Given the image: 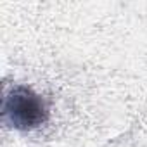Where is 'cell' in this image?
I'll return each mask as SVG.
<instances>
[{
    "label": "cell",
    "instance_id": "cell-1",
    "mask_svg": "<svg viewBox=\"0 0 147 147\" xmlns=\"http://www.w3.org/2000/svg\"><path fill=\"white\" fill-rule=\"evenodd\" d=\"M50 100L33 87L24 83L5 87L0 116H2V123L9 130L19 133L36 131L50 121Z\"/></svg>",
    "mask_w": 147,
    "mask_h": 147
}]
</instances>
